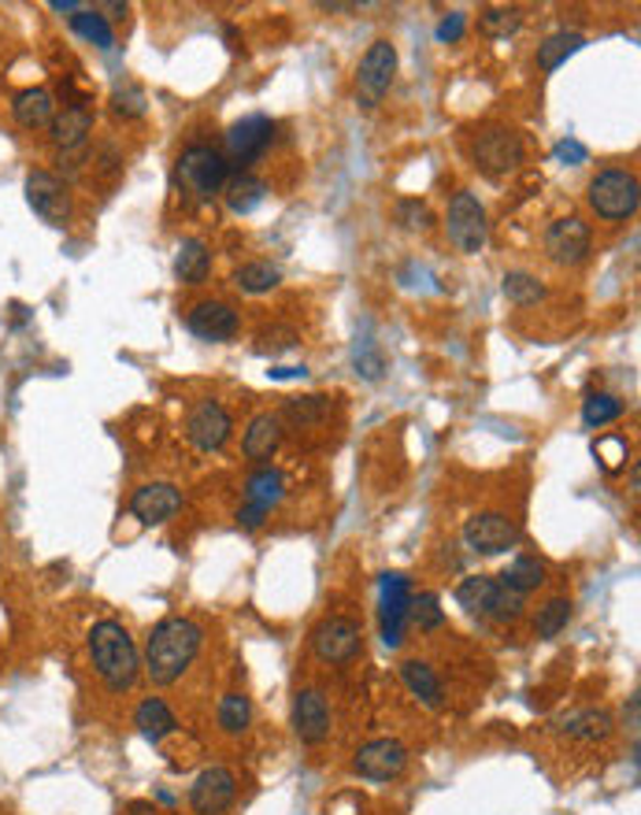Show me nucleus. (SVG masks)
Returning a JSON list of instances; mask_svg holds the SVG:
<instances>
[{"instance_id":"nucleus-1","label":"nucleus","mask_w":641,"mask_h":815,"mask_svg":"<svg viewBox=\"0 0 641 815\" xmlns=\"http://www.w3.org/2000/svg\"><path fill=\"white\" fill-rule=\"evenodd\" d=\"M200 627L193 623L186 616H171V619H160L156 627H152L149 634V645H145V671L149 678L156 682V686H171V682H178L186 675V667L197 660L200 652Z\"/></svg>"},{"instance_id":"nucleus-2","label":"nucleus","mask_w":641,"mask_h":815,"mask_svg":"<svg viewBox=\"0 0 641 815\" xmlns=\"http://www.w3.org/2000/svg\"><path fill=\"white\" fill-rule=\"evenodd\" d=\"M89 660H94L97 675L105 678V686L111 693H127L138 682L141 671V656L138 645L130 638V630L116 619H100L89 630Z\"/></svg>"},{"instance_id":"nucleus-3","label":"nucleus","mask_w":641,"mask_h":815,"mask_svg":"<svg viewBox=\"0 0 641 815\" xmlns=\"http://www.w3.org/2000/svg\"><path fill=\"white\" fill-rule=\"evenodd\" d=\"M638 200H641L638 175L634 171H623V167L597 171L586 186V204L597 211V219H605V222L630 219L638 211Z\"/></svg>"},{"instance_id":"nucleus-4","label":"nucleus","mask_w":641,"mask_h":815,"mask_svg":"<svg viewBox=\"0 0 641 815\" xmlns=\"http://www.w3.org/2000/svg\"><path fill=\"white\" fill-rule=\"evenodd\" d=\"M175 175H178V186L186 193H193V197H200V200H211L216 193H222V186H227L230 163H227V156H222L219 149L189 145L178 156Z\"/></svg>"},{"instance_id":"nucleus-5","label":"nucleus","mask_w":641,"mask_h":815,"mask_svg":"<svg viewBox=\"0 0 641 815\" xmlns=\"http://www.w3.org/2000/svg\"><path fill=\"white\" fill-rule=\"evenodd\" d=\"M456 600H460V608H467L471 616H490V619H519L523 616V597L512 594L508 586H501L497 578L490 575H471L464 578L460 586H456Z\"/></svg>"},{"instance_id":"nucleus-6","label":"nucleus","mask_w":641,"mask_h":815,"mask_svg":"<svg viewBox=\"0 0 641 815\" xmlns=\"http://www.w3.org/2000/svg\"><path fill=\"white\" fill-rule=\"evenodd\" d=\"M445 230H449V241L456 244V252H464V257H478V252L486 249L490 222H486V208L478 204L475 193H456L449 200Z\"/></svg>"},{"instance_id":"nucleus-7","label":"nucleus","mask_w":641,"mask_h":815,"mask_svg":"<svg viewBox=\"0 0 641 815\" xmlns=\"http://www.w3.org/2000/svg\"><path fill=\"white\" fill-rule=\"evenodd\" d=\"M393 78H396V48L390 41H374L360 59V70H356V97H360V105L379 108L382 97L390 94Z\"/></svg>"},{"instance_id":"nucleus-8","label":"nucleus","mask_w":641,"mask_h":815,"mask_svg":"<svg viewBox=\"0 0 641 815\" xmlns=\"http://www.w3.org/2000/svg\"><path fill=\"white\" fill-rule=\"evenodd\" d=\"M26 204L37 219H45L48 227H67L70 222V189L64 178H56L53 171H30L26 175Z\"/></svg>"},{"instance_id":"nucleus-9","label":"nucleus","mask_w":641,"mask_h":815,"mask_svg":"<svg viewBox=\"0 0 641 815\" xmlns=\"http://www.w3.org/2000/svg\"><path fill=\"white\" fill-rule=\"evenodd\" d=\"M589 249H594V230H589L586 219L564 216V219L548 222L545 252H548V260L559 263V268H578V263H586Z\"/></svg>"},{"instance_id":"nucleus-10","label":"nucleus","mask_w":641,"mask_h":815,"mask_svg":"<svg viewBox=\"0 0 641 815\" xmlns=\"http://www.w3.org/2000/svg\"><path fill=\"white\" fill-rule=\"evenodd\" d=\"M360 623L349 616H327L323 623H315L312 630V652L323 660V664H345L360 652Z\"/></svg>"},{"instance_id":"nucleus-11","label":"nucleus","mask_w":641,"mask_h":815,"mask_svg":"<svg viewBox=\"0 0 641 815\" xmlns=\"http://www.w3.org/2000/svg\"><path fill=\"white\" fill-rule=\"evenodd\" d=\"M464 542L478 556H497V553H508V548L519 545V526L501 512H482V515L467 519Z\"/></svg>"},{"instance_id":"nucleus-12","label":"nucleus","mask_w":641,"mask_h":815,"mask_svg":"<svg viewBox=\"0 0 641 815\" xmlns=\"http://www.w3.org/2000/svg\"><path fill=\"white\" fill-rule=\"evenodd\" d=\"M404 768H409V749L396 738H374L368 746L356 749V757H352V771L368 782H390Z\"/></svg>"},{"instance_id":"nucleus-13","label":"nucleus","mask_w":641,"mask_h":815,"mask_svg":"<svg viewBox=\"0 0 641 815\" xmlns=\"http://www.w3.org/2000/svg\"><path fill=\"white\" fill-rule=\"evenodd\" d=\"M471 152H475V163L486 175H508V171H515L519 163H523V141L504 127L482 130V134L475 138Z\"/></svg>"},{"instance_id":"nucleus-14","label":"nucleus","mask_w":641,"mask_h":815,"mask_svg":"<svg viewBox=\"0 0 641 815\" xmlns=\"http://www.w3.org/2000/svg\"><path fill=\"white\" fill-rule=\"evenodd\" d=\"M230 434H233V420L219 401L193 404V412L186 415V437L200 453H216V448L230 442Z\"/></svg>"},{"instance_id":"nucleus-15","label":"nucleus","mask_w":641,"mask_h":815,"mask_svg":"<svg viewBox=\"0 0 641 815\" xmlns=\"http://www.w3.org/2000/svg\"><path fill=\"white\" fill-rule=\"evenodd\" d=\"M409 600L412 586L404 575H382V600H379V619H382V641L396 649L404 641V623H409Z\"/></svg>"},{"instance_id":"nucleus-16","label":"nucleus","mask_w":641,"mask_h":815,"mask_svg":"<svg viewBox=\"0 0 641 815\" xmlns=\"http://www.w3.org/2000/svg\"><path fill=\"white\" fill-rule=\"evenodd\" d=\"M279 501H282V471L260 467V471H252L246 482V504H241V512H238V523L246 530L263 526V519H268V512Z\"/></svg>"},{"instance_id":"nucleus-17","label":"nucleus","mask_w":641,"mask_h":815,"mask_svg":"<svg viewBox=\"0 0 641 815\" xmlns=\"http://www.w3.org/2000/svg\"><path fill=\"white\" fill-rule=\"evenodd\" d=\"M271 138H274V122L268 116H246L241 122H233L227 130V163L246 167V163L260 160L268 152Z\"/></svg>"},{"instance_id":"nucleus-18","label":"nucleus","mask_w":641,"mask_h":815,"mask_svg":"<svg viewBox=\"0 0 641 815\" xmlns=\"http://www.w3.org/2000/svg\"><path fill=\"white\" fill-rule=\"evenodd\" d=\"M238 797V779L227 768H208L189 786V804L197 815H222Z\"/></svg>"},{"instance_id":"nucleus-19","label":"nucleus","mask_w":641,"mask_h":815,"mask_svg":"<svg viewBox=\"0 0 641 815\" xmlns=\"http://www.w3.org/2000/svg\"><path fill=\"white\" fill-rule=\"evenodd\" d=\"M293 730L304 746H323L330 734V708L319 689H301L293 700Z\"/></svg>"},{"instance_id":"nucleus-20","label":"nucleus","mask_w":641,"mask_h":815,"mask_svg":"<svg viewBox=\"0 0 641 815\" xmlns=\"http://www.w3.org/2000/svg\"><path fill=\"white\" fill-rule=\"evenodd\" d=\"M186 326L189 334H197L200 341H230L233 334H238V312L230 308V304L222 301H200L193 304L189 315H186Z\"/></svg>"},{"instance_id":"nucleus-21","label":"nucleus","mask_w":641,"mask_h":815,"mask_svg":"<svg viewBox=\"0 0 641 815\" xmlns=\"http://www.w3.org/2000/svg\"><path fill=\"white\" fill-rule=\"evenodd\" d=\"M178 508H182V493L171 482H149V486H141L134 497H130V515H134L138 523H145V526L167 523Z\"/></svg>"},{"instance_id":"nucleus-22","label":"nucleus","mask_w":641,"mask_h":815,"mask_svg":"<svg viewBox=\"0 0 641 815\" xmlns=\"http://www.w3.org/2000/svg\"><path fill=\"white\" fill-rule=\"evenodd\" d=\"M556 730L575 741H605V738H612L616 719L608 708H578L572 716L556 719Z\"/></svg>"},{"instance_id":"nucleus-23","label":"nucleus","mask_w":641,"mask_h":815,"mask_svg":"<svg viewBox=\"0 0 641 815\" xmlns=\"http://www.w3.org/2000/svg\"><path fill=\"white\" fill-rule=\"evenodd\" d=\"M12 116L23 130H42V127H53L56 119V100L48 89H23V94H15L12 100Z\"/></svg>"},{"instance_id":"nucleus-24","label":"nucleus","mask_w":641,"mask_h":815,"mask_svg":"<svg viewBox=\"0 0 641 815\" xmlns=\"http://www.w3.org/2000/svg\"><path fill=\"white\" fill-rule=\"evenodd\" d=\"M53 145L56 149H78V145H86V138L94 134V111L89 108H83V105H70V108H64L59 116L53 119Z\"/></svg>"},{"instance_id":"nucleus-25","label":"nucleus","mask_w":641,"mask_h":815,"mask_svg":"<svg viewBox=\"0 0 641 815\" xmlns=\"http://www.w3.org/2000/svg\"><path fill=\"white\" fill-rule=\"evenodd\" d=\"M282 445V420L271 412H260L246 431V456L249 460H271Z\"/></svg>"},{"instance_id":"nucleus-26","label":"nucleus","mask_w":641,"mask_h":815,"mask_svg":"<svg viewBox=\"0 0 641 815\" xmlns=\"http://www.w3.org/2000/svg\"><path fill=\"white\" fill-rule=\"evenodd\" d=\"M401 678H404V686H409L412 697H420L426 708H442V700H445L442 678L434 675V667L426 664V660H404Z\"/></svg>"},{"instance_id":"nucleus-27","label":"nucleus","mask_w":641,"mask_h":815,"mask_svg":"<svg viewBox=\"0 0 641 815\" xmlns=\"http://www.w3.org/2000/svg\"><path fill=\"white\" fill-rule=\"evenodd\" d=\"M222 197H227V208L233 216H249V211H257L263 197H268V186L249 175V171H241V175H230L227 186H222Z\"/></svg>"},{"instance_id":"nucleus-28","label":"nucleus","mask_w":641,"mask_h":815,"mask_svg":"<svg viewBox=\"0 0 641 815\" xmlns=\"http://www.w3.org/2000/svg\"><path fill=\"white\" fill-rule=\"evenodd\" d=\"M208 271H211V252H208V244L200 241V238H186L178 244V257H175V274H178V282H186V285H200L208 279Z\"/></svg>"},{"instance_id":"nucleus-29","label":"nucleus","mask_w":641,"mask_h":815,"mask_svg":"<svg viewBox=\"0 0 641 815\" xmlns=\"http://www.w3.org/2000/svg\"><path fill=\"white\" fill-rule=\"evenodd\" d=\"M134 727L141 730V738L164 741L167 734L178 727V719H175V711H171L160 697H149V700H141L138 711H134Z\"/></svg>"},{"instance_id":"nucleus-30","label":"nucleus","mask_w":641,"mask_h":815,"mask_svg":"<svg viewBox=\"0 0 641 815\" xmlns=\"http://www.w3.org/2000/svg\"><path fill=\"white\" fill-rule=\"evenodd\" d=\"M497 583L508 586L519 597H526V594H534V589L545 583V564H542V559H534V556H519L501 570V575H497Z\"/></svg>"},{"instance_id":"nucleus-31","label":"nucleus","mask_w":641,"mask_h":815,"mask_svg":"<svg viewBox=\"0 0 641 815\" xmlns=\"http://www.w3.org/2000/svg\"><path fill=\"white\" fill-rule=\"evenodd\" d=\"M583 45H586V37H583V34H575V30H559V34L545 37L542 45H537V67H542V70L564 67L567 59H572Z\"/></svg>"},{"instance_id":"nucleus-32","label":"nucleus","mask_w":641,"mask_h":815,"mask_svg":"<svg viewBox=\"0 0 641 815\" xmlns=\"http://www.w3.org/2000/svg\"><path fill=\"white\" fill-rule=\"evenodd\" d=\"M233 282H238L241 293H271L282 282V271L268 260H252L233 271Z\"/></svg>"},{"instance_id":"nucleus-33","label":"nucleus","mask_w":641,"mask_h":815,"mask_svg":"<svg viewBox=\"0 0 641 815\" xmlns=\"http://www.w3.org/2000/svg\"><path fill=\"white\" fill-rule=\"evenodd\" d=\"M501 290L508 301L519 304V308H531V304L545 301V285L537 282V274L531 271H508L501 279Z\"/></svg>"},{"instance_id":"nucleus-34","label":"nucleus","mask_w":641,"mask_h":815,"mask_svg":"<svg viewBox=\"0 0 641 815\" xmlns=\"http://www.w3.org/2000/svg\"><path fill=\"white\" fill-rule=\"evenodd\" d=\"M70 26H75V34H83L86 41H94L97 48H111V45H116L111 23L97 12V8H83V12H75V15H70Z\"/></svg>"},{"instance_id":"nucleus-35","label":"nucleus","mask_w":641,"mask_h":815,"mask_svg":"<svg viewBox=\"0 0 641 815\" xmlns=\"http://www.w3.org/2000/svg\"><path fill=\"white\" fill-rule=\"evenodd\" d=\"M567 619H572V600L567 597H553L545 600L542 608H537V619H534V634L537 638H556L559 630L567 627Z\"/></svg>"},{"instance_id":"nucleus-36","label":"nucleus","mask_w":641,"mask_h":815,"mask_svg":"<svg viewBox=\"0 0 641 815\" xmlns=\"http://www.w3.org/2000/svg\"><path fill=\"white\" fill-rule=\"evenodd\" d=\"M478 26H482L490 37H508L523 26V12H519V8H508V4L482 8V12H478Z\"/></svg>"},{"instance_id":"nucleus-37","label":"nucleus","mask_w":641,"mask_h":815,"mask_svg":"<svg viewBox=\"0 0 641 815\" xmlns=\"http://www.w3.org/2000/svg\"><path fill=\"white\" fill-rule=\"evenodd\" d=\"M619 415H623V401L612 393H589L583 401V423L586 426H605V423H616Z\"/></svg>"},{"instance_id":"nucleus-38","label":"nucleus","mask_w":641,"mask_h":815,"mask_svg":"<svg viewBox=\"0 0 641 815\" xmlns=\"http://www.w3.org/2000/svg\"><path fill=\"white\" fill-rule=\"evenodd\" d=\"M249 719H252V705L246 693H227L219 700V727L227 734H241L249 727Z\"/></svg>"},{"instance_id":"nucleus-39","label":"nucleus","mask_w":641,"mask_h":815,"mask_svg":"<svg viewBox=\"0 0 641 815\" xmlns=\"http://www.w3.org/2000/svg\"><path fill=\"white\" fill-rule=\"evenodd\" d=\"M409 619L420 630H437L445 623V611H442V597L437 594H420L409 600Z\"/></svg>"},{"instance_id":"nucleus-40","label":"nucleus","mask_w":641,"mask_h":815,"mask_svg":"<svg viewBox=\"0 0 641 815\" xmlns=\"http://www.w3.org/2000/svg\"><path fill=\"white\" fill-rule=\"evenodd\" d=\"M327 415V396H301V401H286V420L297 426H312Z\"/></svg>"},{"instance_id":"nucleus-41","label":"nucleus","mask_w":641,"mask_h":815,"mask_svg":"<svg viewBox=\"0 0 641 815\" xmlns=\"http://www.w3.org/2000/svg\"><path fill=\"white\" fill-rule=\"evenodd\" d=\"M111 108H116V116L138 119V116H145V94H141L138 86L116 89V97H111Z\"/></svg>"},{"instance_id":"nucleus-42","label":"nucleus","mask_w":641,"mask_h":815,"mask_svg":"<svg viewBox=\"0 0 641 815\" xmlns=\"http://www.w3.org/2000/svg\"><path fill=\"white\" fill-rule=\"evenodd\" d=\"M396 216H401V222L409 230H426L434 222L431 208H426V204H420V200H401V204H396Z\"/></svg>"},{"instance_id":"nucleus-43","label":"nucleus","mask_w":641,"mask_h":815,"mask_svg":"<svg viewBox=\"0 0 641 815\" xmlns=\"http://www.w3.org/2000/svg\"><path fill=\"white\" fill-rule=\"evenodd\" d=\"M293 345H297V330H290V326H274V330L260 334V352H286Z\"/></svg>"},{"instance_id":"nucleus-44","label":"nucleus","mask_w":641,"mask_h":815,"mask_svg":"<svg viewBox=\"0 0 641 815\" xmlns=\"http://www.w3.org/2000/svg\"><path fill=\"white\" fill-rule=\"evenodd\" d=\"M594 453L597 456H608V460H600L605 467H616L619 460H627V442H619V437H608V442H597Z\"/></svg>"},{"instance_id":"nucleus-45","label":"nucleus","mask_w":641,"mask_h":815,"mask_svg":"<svg viewBox=\"0 0 641 815\" xmlns=\"http://www.w3.org/2000/svg\"><path fill=\"white\" fill-rule=\"evenodd\" d=\"M586 156H589L586 145H578V141H572V138L556 145V160L559 163H572V167H575V163H586Z\"/></svg>"},{"instance_id":"nucleus-46","label":"nucleus","mask_w":641,"mask_h":815,"mask_svg":"<svg viewBox=\"0 0 641 815\" xmlns=\"http://www.w3.org/2000/svg\"><path fill=\"white\" fill-rule=\"evenodd\" d=\"M464 23H467V15L464 12H453L442 26H437V41H460Z\"/></svg>"},{"instance_id":"nucleus-47","label":"nucleus","mask_w":641,"mask_h":815,"mask_svg":"<svg viewBox=\"0 0 641 815\" xmlns=\"http://www.w3.org/2000/svg\"><path fill=\"white\" fill-rule=\"evenodd\" d=\"M53 12H83V4H75V0H53Z\"/></svg>"},{"instance_id":"nucleus-48","label":"nucleus","mask_w":641,"mask_h":815,"mask_svg":"<svg viewBox=\"0 0 641 815\" xmlns=\"http://www.w3.org/2000/svg\"><path fill=\"white\" fill-rule=\"evenodd\" d=\"M127 812H130V815H156V808H152V804H145V801H134Z\"/></svg>"}]
</instances>
